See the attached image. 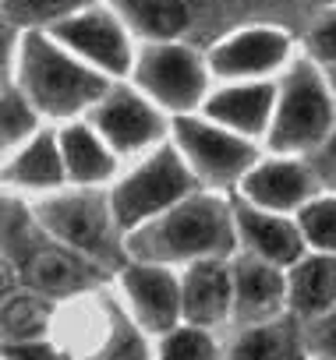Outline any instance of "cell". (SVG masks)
Wrapping results in <instances>:
<instances>
[{
    "label": "cell",
    "instance_id": "obj_1",
    "mask_svg": "<svg viewBox=\"0 0 336 360\" xmlns=\"http://www.w3.org/2000/svg\"><path fill=\"white\" fill-rule=\"evenodd\" d=\"M241 248L234 202L223 191L199 188L163 216L142 223L127 233V258L152 265H199L227 262Z\"/></svg>",
    "mask_w": 336,
    "mask_h": 360
},
{
    "label": "cell",
    "instance_id": "obj_2",
    "mask_svg": "<svg viewBox=\"0 0 336 360\" xmlns=\"http://www.w3.org/2000/svg\"><path fill=\"white\" fill-rule=\"evenodd\" d=\"M4 272L11 276V283L36 290L50 300H75L96 293L113 276L92 258L61 244L54 233H46L32 212V202L15 191L4 198Z\"/></svg>",
    "mask_w": 336,
    "mask_h": 360
},
{
    "label": "cell",
    "instance_id": "obj_3",
    "mask_svg": "<svg viewBox=\"0 0 336 360\" xmlns=\"http://www.w3.org/2000/svg\"><path fill=\"white\" fill-rule=\"evenodd\" d=\"M15 85L36 103L43 117L78 120L113 85L103 71L75 57L50 32H22L15 50Z\"/></svg>",
    "mask_w": 336,
    "mask_h": 360
},
{
    "label": "cell",
    "instance_id": "obj_4",
    "mask_svg": "<svg viewBox=\"0 0 336 360\" xmlns=\"http://www.w3.org/2000/svg\"><path fill=\"white\" fill-rule=\"evenodd\" d=\"M32 212L46 233H54L61 244L75 248L78 255L92 258L106 272H120L127 258V233L117 223L110 188H61L50 195H39L32 202Z\"/></svg>",
    "mask_w": 336,
    "mask_h": 360
},
{
    "label": "cell",
    "instance_id": "obj_5",
    "mask_svg": "<svg viewBox=\"0 0 336 360\" xmlns=\"http://www.w3.org/2000/svg\"><path fill=\"white\" fill-rule=\"evenodd\" d=\"M336 127V92L325 68L311 57L290 60L280 78L276 113L266 134V148L276 155H315Z\"/></svg>",
    "mask_w": 336,
    "mask_h": 360
},
{
    "label": "cell",
    "instance_id": "obj_6",
    "mask_svg": "<svg viewBox=\"0 0 336 360\" xmlns=\"http://www.w3.org/2000/svg\"><path fill=\"white\" fill-rule=\"evenodd\" d=\"M202 184L192 173L188 159L181 155V148L166 138L163 145H156L152 152L138 155V162L113 180L110 188V202L117 212V223L124 233L138 230L142 223L163 216L166 209H174L178 202H185L188 195H195Z\"/></svg>",
    "mask_w": 336,
    "mask_h": 360
},
{
    "label": "cell",
    "instance_id": "obj_7",
    "mask_svg": "<svg viewBox=\"0 0 336 360\" xmlns=\"http://www.w3.org/2000/svg\"><path fill=\"white\" fill-rule=\"evenodd\" d=\"M64 346L75 353V360H152L142 321L106 290L75 297Z\"/></svg>",
    "mask_w": 336,
    "mask_h": 360
},
{
    "label": "cell",
    "instance_id": "obj_8",
    "mask_svg": "<svg viewBox=\"0 0 336 360\" xmlns=\"http://www.w3.org/2000/svg\"><path fill=\"white\" fill-rule=\"evenodd\" d=\"M170 141L188 159L199 184L209 191H237L248 169L262 159L259 145L206 113H181L170 120Z\"/></svg>",
    "mask_w": 336,
    "mask_h": 360
},
{
    "label": "cell",
    "instance_id": "obj_9",
    "mask_svg": "<svg viewBox=\"0 0 336 360\" xmlns=\"http://www.w3.org/2000/svg\"><path fill=\"white\" fill-rule=\"evenodd\" d=\"M135 85L166 113H199L206 96L213 92V68L195 46L170 39V43H145L135 57Z\"/></svg>",
    "mask_w": 336,
    "mask_h": 360
},
{
    "label": "cell",
    "instance_id": "obj_10",
    "mask_svg": "<svg viewBox=\"0 0 336 360\" xmlns=\"http://www.w3.org/2000/svg\"><path fill=\"white\" fill-rule=\"evenodd\" d=\"M138 85H110V92L85 113L117 155H145L170 138V124Z\"/></svg>",
    "mask_w": 336,
    "mask_h": 360
},
{
    "label": "cell",
    "instance_id": "obj_11",
    "mask_svg": "<svg viewBox=\"0 0 336 360\" xmlns=\"http://www.w3.org/2000/svg\"><path fill=\"white\" fill-rule=\"evenodd\" d=\"M50 36L68 46L75 57H82L85 64H92L96 71H103L106 78H124L135 71V46H131V29L120 22V15L110 4H92L71 18H64L61 25L50 29Z\"/></svg>",
    "mask_w": 336,
    "mask_h": 360
},
{
    "label": "cell",
    "instance_id": "obj_12",
    "mask_svg": "<svg viewBox=\"0 0 336 360\" xmlns=\"http://www.w3.org/2000/svg\"><path fill=\"white\" fill-rule=\"evenodd\" d=\"M322 188V180L315 173V166L304 155H262L248 176L241 180V188L234 195H241L244 202L269 209V212H283V216H297Z\"/></svg>",
    "mask_w": 336,
    "mask_h": 360
},
{
    "label": "cell",
    "instance_id": "obj_13",
    "mask_svg": "<svg viewBox=\"0 0 336 360\" xmlns=\"http://www.w3.org/2000/svg\"><path fill=\"white\" fill-rule=\"evenodd\" d=\"M213 78L220 82H259L290 68V36L273 25H248L223 36L209 50Z\"/></svg>",
    "mask_w": 336,
    "mask_h": 360
},
{
    "label": "cell",
    "instance_id": "obj_14",
    "mask_svg": "<svg viewBox=\"0 0 336 360\" xmlns=\"http://www.w3.org/2000/svg\"><path fill=\"white\" fill-rule=\"evenodd\" d=\"M120 290L131 307V314L142 321L145 332H170L185 321V297H181V276L170 265L152 262H127L120 272Z\"/></svg>",
    "mask_w": 336,
    "mask_h": 360
},
{
    "label": "cell",
    "instance_id": "obj_15",
    "mask_svg": "<svg viewBox=\"0 0 336 360\" xmlns=\"http://www.w3.org/2000/svg\"><path fill=\"white\" fill-rule=\"evenodd\" d=\"M276 96H280V82L273 78H259V82H223L220 89H213L202 103L199 113H206L209 120L259 141L269 134L273 113H276Z\"/></svg>",
    "mask_w": 336,
    "mask_h": 360
},
{
    "label": "cell",
    "instance_id": "obj_16",
    "mask_svg": "<svg viewBox=\"0 0 336 360\" xmlns=\"http://www.w3.org/2000/svg\"><path fill=\"white\" fill-rule=\"evenodd\" d=\"M230 202H234L241 251L259 255V258H266V262H273L280 269H290L297 258L308 255V244H304V233L297 226V216L259 209V205L244 202L241 195H230Z\"/></svg>",
    "mask_w": 336,
    "mask_h": 360
},
{
    "label": "cell",
    "instance_id": "obj_17",
    "mask_svg": "<svg viewBox=\"0 0 336 360\" xmlns=\"http://www.w3.org/2000/svg\"><path fill=\"white\" fill-rule=\"evenodd\" d=\"M234 269V328L237 325H259L287 311V269L237 251L230 258Z\"/></svg>",
    "mask_w": 336,
    "mask_h": 360
},
{
    "label": "cell",
    "instance_id": "obj_18",
    "mask_svg": "<svg viewBox=\"0 0 336 360\" xmlns=\"http://www.w3.org/2000/svg\"><path fill=\"white\" fill-rule=\"evenodd\" d=\"M4 184L15 195H36V198L68 188L71 180H68V166H64V152H61V134L39 131L22 148L8 152Z\"/></svg>",
    "mask_w": 336,
    "mask_h": 360
},
{
    "label": "cell",
    "instance_id": "obj_19",
    "mask_svg": "<svg viewBox=\"0 0 336 360\" xmlns=\"http://www.w3.org/2000/svg\"><path fill=\"white\" fill-rule=\"evenodd\" d=\"M185 321L199 328H220L234 321V269L227 262H199L181 276Z\"/></svg>",
    "mask_w": 336,
    "mask_h": 360
},
{
    "label": "cell",
    "instance_id": "obj_20",
    "mask_svg": "<svg viewBox=\"0 0 336 360\" xmlns=\"http://www.w3.org/2000/svg\"><path fill=\"white\" fill-rule=\"evenodd\" d=\"M223 360H311L304 346V321L283 311L259 325H237L223 342Z\"/></svg>",
    "mask_w": 336,
    "mask_h": 360
},
{
    "label": "cell",
    "instance_id": "obj_21",
    "mask_svg": "<svg viewBox=\"0 0 336 360\" xmlns=\"http://www.w3.org/2000/svg\"><path fill=\"white\" fill-rule=\"evenodd\" d=\"M61 152L68 166V180L82 188H103L117 176V152L89 120H68L61 131Z\"/></svg>",
    "mask_w": 336,
    "mask_h": 360
},
{
    "label": "cell",
    "instance_id": "obj_22",
    "mask_svg": "<svg viewBox=\"0 0 336 360\" xmlns=\"http://www.w3.org/2000/svg\"><path fill=\"white\" fill-rule=\"evenodd\" d=\"M336 307V255L308 251L287 269V311L311 321Z\"/></svg>",
    "mask_w": 336,
    "mask_h": 360
},
{
    "label": "cell",
    "instance_id": "obj_23",
    "mask_svg": "<svg viewBox=\"0 0 336 360\" xmlns=\"http://www.w3.org/2000/svg\"><path fill=\"white\" fill-rule=\"evenodd\" d=\"M110 8L131 29V36L145 43H170L181 39L192 25L188 0H110Z\"/></svg>",
    "mask_w": 336,
    "mask_h": 360
},
{
    "label": "cell",
    "instance_id": "obj_24",
    "mask_svg": "<svg viewBox=\"0 0 336 360\" xmlns=\"http://www.w3.org/2000/svg\"><path fill=\"white\" fill-rule=\"evenodd\" d=\"M54 300L36 293V290H4V342H29V339H46L54 328Z\"/></svg>",
    "mask_w": 336,
    "mask_h": 360
},
{
    "label": "cell",
    "instance_id": "obj_25",
    "mask_svg": "<svg viewBox=\"0 0 336 360\" xmlns=\"http://www.w3.org/2000/svg\"><path fill=\"white\" fill-rule=\"evenodd\" d=\"M99 4V0H4V25L18 32H50L64 18Z\"/></svg>",
    "mask_w": 336,
    "mask_h": 360
},
{
    "label": "cell",
    "instance_id": "obj_26",
    "mask_svg": "<svg viewBox=\"0 0 336 360\" xmlns=\"http://www.w3.org/2000/svg\"><path fill=\"white\" fill-rule=\"evenodd\" d=\"M43 113L36 110V103L18 89V85H4V99H0V131H4V155L22 148L29 138H36Z\"/></svg>",
    "mask_w": 336,
    "mask_h": 360
},
{
    "label": "cell",
    "instance_id": "obj_27",
    "mask_svg": "<svg viewBox=\"0 0 336 360\" xmlns=\"http://www.w3.org/2000/svg\"><path fill=\"white\" fill-rule=\"evenodd\" d=\"M156 360H223V346L216 342L213 328L181 321L178 328L163 332Z\"/></svg>",
    "mask_w": 336,
    "mask_h": 360
},
{
    "label": "cell",
    "instance_id": "obj_28",
    "mask_svg": "<svg viewBox=\"0 0 336 360\" xmlns=\"http://www.w3.org/2000/svg\"><path fill=\"white\" fill-rule=\"evenodd\" d=\"M297 226L304 233L308 251L336 255V191H318L297 212Z\"/></svg>",
    "mask_w": 336,
    "mask_h": 360
},
{
    "label": "cell",
    "instance_id": "obj_29",
    "mask_svg": "<svg viewBox=\"0 0 336 360\" xmlns=\"http://www.w3.org/2000/svg\"><path fill=\"white\" fill-rule=\"evenodd\" d=\"M304 57H311L318 68H336V8L318 15V22L304 36Z\"/></svg>",
    "mask_w": 336,
    "mask_h": 360
},
{
    "label": "cell",
    "instance_id": "obj_30",
    "mask_svg": "<svg viewBox=\"0 0 336 360\" xmlns=\"http://www.w3.org/2000/svg\"><path fill=\"white\" fill-rule=\"evenodd\" d=\"M304 346L311 360H336V307L304 321Z\"/></svg>",
    "mask_w": 336,
    "mask_h": 360
},
{
    "label": "cell",
    "instance_id": "obj_31",
    "mask_svg": "<svg viewBox=\"0 0 336 360\" xmlns=\"http://www.w3.org/2000/svg\"><path fill=\"white\" fill-rule=\"evenodd\" d=\"M4 360H75V353L54 339H29V342H4Z\"/></svg>",
    "mask_w": 336,
    "mask_h": 360
},
{
    "label": "cell",
    "instance_id": "obj_32",
    "mask_svg": "<svg viewBox=\"0 0 336 360\" xmlns=\"http://www.w3.org/2000/svg\"><path fill=\"white\" fill-rule=\"evenodd\" d=\"M308 162L315 166L322 188H325V191H336V127H332V134L325 138V145H322L315 155H308Z\"/></svg>",
    "mask_w": 336,
    "mask_h": 360
},
{
    "label": "cell",
    "instance_id": "obj_33",
    "mask_svg": "<svg viewBox=\"0 0 336 360\" xmlns=\"http://www.w3.org/2000/svg\"><path fill=\"white\" fill-rule=\"evenodd\" d=\"M325 75H329V85H332V92H336V68H329Z\"/></svg>",
    "mask_w": 336,
    "mask_h": 360
}]
</instances>
